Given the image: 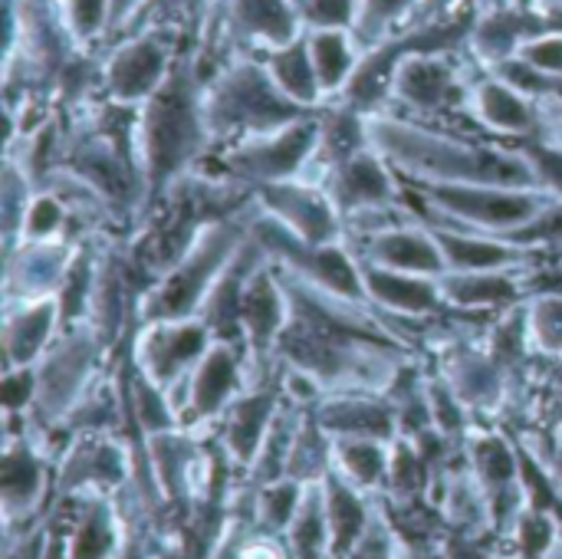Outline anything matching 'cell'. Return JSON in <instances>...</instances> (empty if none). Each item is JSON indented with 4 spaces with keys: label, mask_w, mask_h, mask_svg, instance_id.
<instances>
[{
    "label": "cell",
    "mask_w": 562,
    "mask_h": 559,
    "mask_svg": "<svg viewBox=\"0 0 562 559\" xmlns=\"http://www.w3.org/2000/svg\"><path fill=\"white\" fill-rule=\"evenodd\" d=\"M214 152V138L204 119V72L198 63V43H184L161 89L138 105L135 119V158L145 178L148 211L165 204L181 178L201 168Z\"/></svg>",
    "instance_id": "obj_1"
},
{
    "label": "cell",
    "mask_w": 562,
    "mask_h": 559,
    "mask_svg": "<svg viewBox=\"0 0 562 559\" xmlns=\"http://www.w3.org/2000/svg\"><path fill=\"white\" fill-rule=\"evenodd\" d=\"M369 145L412 185L537 188L527 158L514 145L474 142L389 109L369 112Z\"/></svg>",
    "instance_id": "obj_2"
},
{
    "label": "cell",
    "mask_w": 562,
    "mask_h": 559,
    "mask_svg": "<svg viewBox=\"0 0 562 559\" xmlns=\"http://www.w3.org/2000/svg\"><path fill=\"white\" fill-rule=\"evenodd\" d=\"M254 201L227 217L207 221L191 244L142 290L138 323L148 320H194L227 264L237 257L244 241L250 237Z\"/></svg>",
    "instance_id": "obj_3"
},
{
    "label": "cell",
    "mask_w": 562,
    "mask_h": 559,
    "mask_svg": "<svg viewBox=\"0 0 562 559\" xmlns=\"http://www.w3.org/2000/svg\"><path fill=\"white\" fill-rule=\"evenodd\" d=\"M313 109L296 105L267 72L257 53H234L204 79V119L214 148L293 125Z\"/></svg>",
    "instance_id": "obj_4"
},
{
    "label": "cell",
    "mask_w": 562,
    "mask_h": 559,
    "mask_svg": "<svg viewBox=\"0 0 562 559\" xmlns=\"http://www.w3.org/2000/svg\"><path fill=\"white\" fill-rule=\"evenodd\" d=\"M112 346L99 336L92 323L63 326L56 343L46 356L33 366L36 369V405H33V428L36 432H59L69 412L86 399V392L102 379V359Z\"/></svg>",
    "instance_id": "obj_5"
},
{
    "label": "cell",
    "mask_w": 562,
    "mask_h": 559,
    "mask_svg": "<svg viewBox=\"0 0 562 559\" xmlns=\"http://www.w3.org/2000/svg\"><path fill=\"white\" fill-rule=\"evenodd\" d=\"M422 198V217L484 231L507 237L524 227L550 194L540 188H514V185H415Z\"/></svg>",
    "instance_id": "obj_6"
},
{
    "label": "cell",
    "mask_w": 562,
    "mask_h": 559,
    "mask_svg": "<svg viewBox=\"0 0 562 559\" xmlns=\"http://www.w3.org/2000/svg\"><path fill=\"white\" fill-rule=\"evenodd\" d=\"M319 145V112L277 132L250 135L217 148V175L237 181L247 191L263 185L306 178Z\"/></svg>",
    "instance_id": "obj_7"
},
{
    "label": "cell",
    "mask_w": 562,
    "mask_h": 559,
    "mask_svg": "<svg viewBox=\"0 0 562 559\" xmlns=\"http://www.w3.org/2000/svg\"><path fill=\"white\" fill-rule=\"evenodd\" d=\"M188 36L171 26L135 30L115 36L102 53V99L119 105H145L168 79Z\"/></svg>",
    "instance_id": "obj_8"
},
{
    "label": "cell",
    "mask_w": 562,
    "mask_h": 559,
    "mask_svg": "<svg viewBox=\"0 0 562 559\" xmlns=\"http://www.w3.org/2000/svg\"><path fill=\"white\" fill-rule=\"evenodd\" d=\"M250 234L267 250V257L277 267H283L286 273H293L319 290L366 303L362 264L346 237L336 244H303L293 234H286L277 221H270L257 204H254V217H250Z\"/></svg>",
    "instance_id": "obj_9"
},
{
    "label": "cell",
    "mask_w": 562,
    "mask_h": 559,
    "mask_svg": "<svg viewBox=\"0 0 562 559\" xmlns=\"http://www.w3.org/2000/svg\"><path fill=\"white\" fill-rule=\"evenodd\" d=\"M319 185L336 201V208L346 221V234L385 224L408 211L402 175L372 145L349 155L346 161L333 165Z\"/></svg>",
    "instance_id": "obj_10"
},
{
    "label": "cell",
    "mask_w": 562,
    "mask_h": 559,
    "mask_svg": "<svg viewBox=\"0 0 562 559\" xmlns=\"http://www.w3.org/2000/svg\"><path fill=\"white\" fill-rule=\"evenodd\" d=\"M250 382H254V369L244 343L214 339L201 356V362L188 372V379L175 385L168 395L178 409L181 428L201 435L207 425H217L224 418V412Z\"/></svg>",
    "instance_id": "obj_11"
},
{
    "label": "cell",
    "mask_w": 562,
    "mask_h": 559,
    "mask_svg": "<svg viewBox=\"0 0 562 559\" xmlns=\"http://www.w3.org/2000/svg\"><path fill=\"white\" fill-rule=\"evenodd\" d=\"M135 484V451L115 438V432L72 435L56 458L53 494H125Z\"/></svg>",
    "instance_id": "obj_12"
},
{
    "label": "cell",
    "mask_w": 562,
    "mask_h": 559,
    "mask_svg": "<svg viewBox=\"0 0 562 559\" xmlns=\"http://www.w3.org/2000/svg\"><path fill=\"white\" fill-rule=\"evenodd\" d=\"M214 343V333L194 316V320H148L135 323L128 339V356L155 385L175 389L188 379V372L201 362L207 346Z\"/></svg>",
    "instance_id": "obj_13"
},
{
    "label": "cell",
    "mask_w": 562,
    "mask_h": 559,
    "mask_svg": "<svg viewBox=\"0 0 562 559\" xmlns=\"http://www.w3.org/2000/svg\"><path fill=\"white\" fill-rule=\"evenodd\" d=\"M346 241L356 250V257L366 264H379V267L405 270V273H422V277H441L448 270L431 221L415 214V211L392 217L385 224L346 234Z\"/></svg>",
    "instance_id": "obj_14"
},
{
    "label": "cell",
    "mask_w": 562,
    "mask_h": 559,
    "mask_svg": "<svg viewBox=\"0 0 562 559\" xmlns=\"http://www.w3.org/2000/svg\"><path fill=\"white\" fill-rule=\"evenodd\" d=\"M53 484H56V471L49 465V448L33 432V422L23 435L3 438L0 504H3L7 540H13L16 527L26 530L33 524Z\"/></svg>",
    "instance_id": "obj_15"
},
{
    "label": "cell",
    "mask_w": 562,
    "mask_h": 559,
    "mask_svg": "<svg viewBox=\"0 0 562 559\" xmlns=\"http://www.w3.org/2000/svg\"><path fill=\"white\" fill-rule=\"evenodd\" d=\"M471 76L458 63V53H412L392 76L389 102L415 115L464 112Z\"/></svg>",
    "instance_id": "obj_16"
},
{
    "label": "cell",
    "mask_w": 562,
    "mask_h": 559,
    "mask_svg": "<svg viewBox=\"0 0 562 559\" xmlns=\"http://www.w3.org/2000/svg\"><path fill=\"white\" fill-rule=\"evenodd\" d=\"M464 465L487 494L494 530L510 534L517 514L527 507V488H524V461L520 448H514L504 435L497 432H481L471 428V435L461 445Z\"/></svg>",
    "instance_id": "obj_17"
},
{
    "label": "cell",
    "mask_w": 562,
    "mask_h": 559,
    "mask_svg": "<svg viewBox=\"0 0 562 559\" xmlns=\"http://www.w3.org/2000/svg\"><path fill=\"white\" fill-rule=\"evenodd\" d=\"M254 204L303 244H336L346 237V221L319 181L293 178L254 191Z\"/></svg>",
    "instance_id": "obj_18"
},
{
    "label": "cell",
    "mask_w": 562,
    "mask_h": 559,
    "mask_svg": "<svg viewBox=\"0 0 562 559\" xmlns=\"http://www.w3.org/2000/svg\"><path fill=\"white\" fill-rule=\"evenodd\" d=\"M290 313H293V303H290V290H286L280 267L273 260L260 264L240 300V339L250 356L254 376H267L277 369L273 356L290 323Z\"/></svg>",
    "instance_id": "obj_19"
},
{
    "label": "cell",
    "mask_w": 562,
    "mask_h": 559,
    "mask_svg": "<svg viewBox=\"0 0 562 559\" xmlns=\"http://www.w3.org/2000/svg\"><path fill=\"white\" fill-rule=\"evenodd\" d=\"M283 405H286V395H283L280 369H273L267 376H254V382L234 399V405L217 422L221 451L227 455V461L234 468L247 471L254 465V458L260 455V445L270 435Z\"/></svg>",
    "instance_id": "obj_20"
},
{
    "label": "cell",
    "mask_w": 562,
    "mask_h": 559,
    "mask_svg": "<svg viewBox=\"0 0 562 559\" xmlns=\"http://www.w3.org/2000/svg\"><path fill=\"white\" fill-rule=\"evenodd\" d=\"M86 237L20 241L3 250V303L56 297Z\"/></svg>",
    "instance_id": "obj_21"
},
{
    "label": "cell",
    "mask_w": 562,
    "mask_h": 559,
    "mask_svg": "<svg viewBox=\"0 0 562 559\" xmlns=\"http://www.w3.org/2000/svg\"><path fill=\"white\" fill-rule=\"evenodd\" d=\"M362 264V287H366V303L375 310L382 323H428L445 313H451L441 277H422V273H405V270H389L379 264Z\"/></svg>",
    "instance_id": "obj_22"
},
{
    "label": "cell",
    "mask_w": 562,
    "mask_h": 559,
    "mask_svg": "<svg viewBox=\"0 0 562 559\" xmlns=\"http://www.w3.org/2000/svg\"><path fill=\"white\" fill-rule=\"evenodd\" d=\"M438 376L451 385V392L468 405L471 415L501 409L510 392V379H514L491 356L484 339H471V336H458L445 346Z\"/></svg>",
    "instance_id": "obj_23"
},
{
    "label": "cell",
    "mask_w": 562,
    "mask_h": 559,
    "mask_svg": "<svg viewBox=\"0 0 562 559\" xmlns=\"http://www.w3.org/2000/svg\"><path fill=\"white\" fill-rule=\"evenodd\" d=\"M464 115H471L484 132L507 142H524L540 135V102L527 99L524 92H517L501 76L481 66L477 76H471Z\"/></svg>",
    "instance_id": "obj_24"
},
{
    "label": "cell",
    "mask_w": 562,
    "mask_h": 559,
    "mask_svg": "<svg viewBox=\"0 0 562 559\" xmlns=\"http://www.w3.org/2000/svg\"><path fill=\"white\" fill-rule=\"evenodd\" d=\"M145 458L161 504L191 501L211 481V461L198 448V432L175 428L145 438Z\"/></svg>",
    "instance_id": "obj_25"
},
{
    "label": "cell",
    "mask_w": 562,
    "mask_h": 559,
    "mask_svg": "<svg viewBox=\"0 0 562 559\" xmlns=\"http://www.w3.org/2000/svg\"><path fill=\"white\" fill-rule=\"evenodd\" d=\"M63 326L66 323H63V310L56 297L3 303V326H0L3 369L36 366L46 356V349L56 343Z\"/></svg>",
    "instance_id": "obj_26"
},
{
    "label": "cell",
    "mask_w": 562,
    "mask_h": 559,
    "mask_svg": "<svg viewBox=\"0 0 562 559\" xmlns=\"http://www.w3.org/2000/svg\"><path fill=\"white\" fill-rule=\"evenodd\" d=\"M313 415L333 438L395 441L402 432L398 409L382 392H333L313 405Z\"/></svg>",
    "instance_id": "obj_27"
},
{
    "label": "cell",
    "mask_w": 562,
    "mask_h": 559,
    "mask_svg": "<svg viewBox=\"0 0 562 559\" xmlns=\"http://www.w3.org/2000/svg\"><path fill=\"white\" fill-rule=\"evenodd\" d=\"M441 254H445V267L458 270V273H474V270H527L533 267L543 254H533L507 237L497 234H484V231H468V227H451V224H438L431 221ZM445 270V273H448Z\"/></svg>",
    "instance_id": "obj_28"
},
{
    "label": "cell",
    "mask_w": 562,
    "mask_h": 559,
    "mask_svg": "<svg viewBox=\"0 0 562 559\" xmlns=\"http://www.w3.org/2000/svg\"><path fill=\"white\" fill-rule=\"evenodd\" d=\"M530 270V267H527ZM527 270H474L441 273L445 300L454 313L464 316H497L527 303Z\"/></svg>",
    "instance_id": "obj_29"
},
{
    "label": "cell",
    "mask_w": 562,
    "mask_h": 559,
    "mask_svg": "<svg viewBox=\"0 0 562 559\" xmlns=\"http://www.w3.org/2000/svg\"><path fill=\"white\" fill-rule=\"evenodd\" d=\"M128 517L112 494H79L66 540V559H112L122 550Z\"/></svg>",
    "instance_id": "obj_30"
},
{
    "label": "cell",
    "mask_w": 562,
    "mask_h": 559,
    "mask_svg": "<svg viewBox=\"0 0 562 559\" xmlns=\"http://www.w3.org/2000/svg\"><path fill=\"white\" fill-rule=\"evenodd\" d=\"M267 250L257 244V237L250 234L244 241V247L237 250V257L227 264V270L221 273V280L214 283V290L207 293L204 306H201V323L214 333V339H231V343H244L240 339V300L244 290L254 277V270L260 264H267Z\"/></svg>",
    "instance_id": "obj_31"
},
{
    "label": "cell",
    "mask_w": 562,
    "mask_h": 559,
    "mask_svg": "<svg viewBox=\"0 0 562 559\" xmlns=\"http://www.w3.org/2000/svg\"><path fill=\"white\" fill-rule=\"evenodd\" d=\"M323 497H326V517H329V530H333L336 559L349 557L356 550V544L366 537L379 504L372 494L359 491L336 471H329L323 478Z\"/></svg>",
    "instance_id": "obj_32"
},
{
    "label": "cell",
    "mask_w": 562,
    "mask_h": 559,
    "mask_svg": "<svg viewBox=\"0 0 562 559\" xmlns=\"http://www.w3.org/2000/svg\"><path fill=\"white\" fill-rule=\"evenodd\" d=\"M310 56L323 86L326 102H336L346 86L352 82L366 46L359 43L356 30H306Z\"/></svg>",
    "instance_id": "obj_33"
},
{
    "label": "cell",
    "mask_w": 562,
    "mask_h": 559,
    "mask_svg": "<svg viewBox=\"0 0 562 559\" xmlns=\"http://www.w3.org/2000/svg\"><path fill=\"white\" fill-rule=\"evenodd\" d=\"M267 66V72L273 76V82L303 109H313L319 112L326 105V96H323V86H319V76H316V66H313V56H310V43H306V33L283 43V46H273V49H263L257 53Z\"/></svg>",
    "instance_id": "obj_34"
},
{
    "label": "cell",
    "mask_w": 562,
    "mask_h": 559,
    "mask_svg": "<svg viewBox=\"0 0 562 559\" xmlns=\"http://www.w3.org/2000/svg\"><path fill=\"white\" fill-rule=\"evenodd\" d=\"M392 441L375 438H333V471L366 494H379L389 484Z\"/></svg>",
    "instance_id": "obj_35"
},
{
    "label": "cell",
    "mask_w": 562,
    "mask_h": 559,
    "mask_svg": "<svg viewBox=\"0 0 562 559\" xmlns=\"http://www.w3.org/2000/svg\"><path fill=\"white\" fill-rule=\"evenodd\" d=\"M441 511H445L451 530H461V534H471V537H481V534L494 530L487 494L481 491V484L474 481L468 465L448 468L445 484H441Z\"/></svg>",
    "instance_id": "obj_36"
},
{
    "label": "cell",
    "mask_w": 562,
    "mask_h": 559,
    "mask_svg": "<svg viewBox=\"0 0 562 559\" xmlns=\"http://www.w3.org/2000/svg\"><path fill=\"white\" fill-rule=\"evenodd\" d=\"M283 544L290 550V559H336L333 530H329V517H326L323 481L306 488L303 504H300L293 524L283 534Z\"/></svg>",
    "instance_id": "obj_37"
},
{
    "label": "cell",
    "mask_w": 562,
    "mask_h": 559,
    "mask_svg": "<svg viewBox=\"0 0 562 559\" xmlns=\"http://www.w3.org/2000/svg\"><path fill=\"white\" fill-rule=\"evenodd\" d=\"M329 471H333V435L316 422L313 409H303L286 461V478L300 484H319Z\"/></svg>",
    "instance_id": "obj_38"
},
{
    "label": "cell",
    "mask_w": 562,
    "mask_h": 559,
    "mask_svg": "<svg viewBox=\"0 0 562 559\" xmlns=\"http://www.w3.org/2000/svg\"><path fill=\"white\" fill-rule=\"evenodd\" d=\"M247 488H250V484H247ZM306 488H310V484H300V481H293V478H280V481L250 488V517H254V527L263 530V534L283 537L286 527L293 524L300 504H303Z\"/></svg>",
    "instance_id": "obj_39"
},
{
    "label": "cell",
    "mask_w": 562,
    "mask_h": 559,
    "mask_svg": "<svg viewBox=\"0 0 562 559\" xmlns=\"http://www.w3.org/2000/svg\"><path fill=\"white\" fill-rule=\"evenodd\" d=\"M481 339H484V346L491 349V356H494L510 376H517V372L530 362V356H537V353H533V343H530V329H527V303L497 313V316L487 323V329H484Z\"/></svg>",
    "instance_id": "obj_40"
},
{
    "label": "cell",
    "mask_w": 562,
    "mask_h": 559,
    "mask_svg": "<svg viewBox=\"0 0 562 559\" xmlns=\"http://www.w3.org/2000/svg\"><path fill=\"white\" fill-rule=\"evenodd\" d=\"M40 191V185L33 181V175L16 161V158H3V175H0V231H3V250H10L20 241V227L26 217V208L33 201V194Z\"/></svg>",
    "instance_id": "obj_41"
},
{
    "label": "cell",
    "mask_w": 562,
    "mask_h": 559,
    "mask_svg": "<svg viewBox=\"0 0 562 559\" xmlns=\"http://www.w3.org/2000/svg\"><path fill=\"white\" fill-rule=\"evenodd\" d=\"M425 0H362L356 36L362 46H372L405 26H412L422 13Z\"/></svg>",
    "instance_id": "obj_42"
},
{
    "label": "cell",
    "mask_w": 562,
    "mask_h": 559,
    "mask_svg": "<svg viewBox=\"0 0 562 559\" xmlns=\"http://www.w3.org/2000/svg\"><path fill=\"white\" fill-rule=\"evenodd\" d=\"M527 329L537 356L553 362L562 359V290L527 297Z\"/></svg>",
    "instance_id": "obj_43"
},
{
    "label": "cell",
    "mask_w": 562,
    "mask_h": 559,
    "mask_svg": "<svg viewBox=\"0 0 562 559\" xmlns=\"http://www.w3.org/2000/svg\"><path fill=\"white\" fill-rule=\"evenodd\" d=\"M72 214L63 204V198H56L53 191L40 188L26 208L23 227H20V241H59V237H89V234H72L69 231ZM16 241V244H20Z\"/></svg>",
    "instance_id": "obj_44"
},
{
    "label": "cell",
    "mask_w": 562,
    "mask_h": 559,
    "mask_svg": "<svg viewBox=\"0 0 562 559\" xmlns=\"http://www.w3.org/2000/svg\"><path fill=\"white\" fill-rule=\"evenodd\" d=\"M425 399H428V415H431V425L451 438L454 445H464V438L471 435V412L468 405L451 392V385L441 379V376H428L425 379Z\"/></svg>",
    "instance_id": "obj_45"
},
{
    "label": "cell",
    "mask_w": 562,
    "mask_h": 559,
    "mask_svg": "<svg viewBox=\"0 0 562 559\" xmlns=\"http://www.w3.org/2000/svg\"><path fill=\"white\" fill-rule=\"evenodd\" d=\"M428 481H435V471L428 468V461L422 458L418 445L405 435H398L392 441V468H389V484L385 491L392 497H418Z\"/></svg>",
    "instance_id": "obj_46"
},
{
    "label": "cell",
    "mask_w": 562,
    "mask_h": 559,
    "mask_svg": "<svg viewBox=\"0 0 562 559\" xmlns=\"http://www.w3.org/2000/svg\"><path fill=\"white\" fill-rule=\"evenodd\" d=\"M507 241L543 257H562V198H547V204L524 227L507 234Z\"/></svg>",
    "instance_id": "obj_47"
},
{
    "label": "cell",
    "mask_w": 562,
    "mask_h": 559,
    "mask_svg": "<svg viewBox=\"0 0 562 559\" xmlns=\"http://www.w3.org/2000/svg\"><path fill=\"white\" fill-rule=\"evenodd\" d=\"M484 69V66H481ZM494 76H501L507 86H514L517 92H524L533 102H547V99H560L562 96V76L543 72L540 66L527 63L524 56H507L494 66H487Z\"/></svg>",
    "instance_id": "obj_48"
},
{
    "label": "cell",
    "mask_w": 562,
    "mask_h": 559,
    "mask_svg": "<svg viewBox=\"0 0 562 559\" xmlns=\"http://www.w3.org/2000/svg\"><path fill=\"white\" fill-rule=\"evenodd\" d=\"M510 145L527 158L537 188L550 198H562V145H553L540 135L524 138V142H510Z\"/></svg>",
    "instance_id": "obj_49"
},
{
    "label": "cell",
    "mask_w": 562,
    "mask_h": 559,
    "mask_svg": "<svg viewBox=\"0 0 562 559\" xmlns=\"http://www.w3.org/2000/svg\"><path fill=\"white\" fill-rule=\"evenodd\" d=\"M306 30H356L362 0H296Z\"/></svg>",
    "instance_id": "obj_50"
},
{
    "label": "cell",
    "mask_w": 562,
    "mask_h": 559,
    "mask_svg": "<svg viewBox=\"0 0 562 559\" xmlns=\"http://www.w3.org/2000/svg\"><path fill=\"white\" fill-rule=\"evenodd\" d=\"M36 369H3V415H33Z\"/></svg>",
    "instance_id": "obj_51"
},
{
    "label": "cell",
    "mask_w": 562,
    "mask_h": 559,
    "mask_svg": "<svg viewBox=\"0 0 562 559\" xmlns=\"http://www.w3.org/2000/svg\"><path fill=\"white\" fill-rule=\"evenodd\" d=\"M517 56H524L527 63L540 66L543 72L562 76V30H557V33H543V36L524 43V49H520Z\"/></svg>",
    "instance_id": "obj_52"
},
{
    "label": "cell",
    "mask_w": 562,
    "mask_h": 559,
    "mask_svg": "<svg viewBox=\"0 0 562 559\" xmlns=\"http://www.w3.org/2000/svg\"><path fill=\"white\" fill-rule=\"evenodd\" d=\"M128 527H125V540H122V550L112 559H158V550H155V537L148 534L145 527V514L138 507V514H128Z\"/></svg>",
    "instance_id": "obj_53"
},
{
    "label": "cell",
    "mask_w": 562,
    "mask_h": 559,
    "mask_svg": "<svg viewBox=\"0 0 562 559\" xmlns=\"http://www.w3.org/2000/svg\"><path fill=\"white\" fill-rule=\"evenodd\" d=\"M435 559H497L484 544L481 537H471V534H461V530H448L441 537V547H438V557Z\"/></svg>",
    "instance_id": "obj_54"
},
{
    "label": "cell",
    "mask_w": 562,
    "mask_h": 559,
    "mask_svg": "<svg viewBox=\"0 0 562 559\" xmlns=\"http://www.w3.org/2000/svg\"><path fill=\"white\" fill-rule=\"evenodd\" d=\"M540 138L562 145V96L540 102Z\"/></svg>",
    "instance_id": "obj_55"
},
{
    "label": "cell",
    "mask_w": 562,
    "mask_h": 559,
    "mask_svg": "<svg viewBox=\"0 0 562 559\" xmlns=\"http://www.w3.org/2000/svg\"><path fill=\"white\" fill-rule=\"evenodd\" d=\"M142 3L145 0H112V40L128 26V20L142 10ZM109 40V43H112Z\"/></svg>",
    "instance_id": "obj_56"
},
{
    "label": "cell",
    "mask_w": 562,
    "mask_h": 559,
    "mask_svg": "<svg viewBox=\"0 0 562 559\" xmlns=\"http://www.w3.org/2000/svg\"><path fill=\"white\" fill-rule=\"evenodd\" d=\"M543 465H547L550 478L557 481V488H560L562 494V425L557 428V435H553V451H550V458Z\"/></svg>",
    "instance_id": "obj_57"
},
{
    "label": "cell",
    "mask_w": 562,
    "mask_h": 559,
    "mask_svg": "<svg viewBox=\"0 0 562 559\" xmlns=\"http://www.w3.org/2000/svg\"><path fill=\"white\" fill-rule=\"evenodd\" d=\"M537 3H543V7H562V0H537Z\"/></svg>",
    "instance_id": "obj_58"
},
{
    "label": "cell",
    "mask_w": 562,
    "mask_h": 559,
    "mask_svg": "<svg viewBox=\"0 0 562 559\" xmlns=\"http://www.w3.org/2000/svg\"><path fill=\"white\" fill-rule=\"evenodd\" d=\"M514 559H520V557H514Z\"/></svg>",
    "instance_id": "obj_59"
},
{
    "label": "cell",
    "mask_w": 562,
    "mask_h": 559,
    "mask_svg": "<svg viewBox=\"0 0 562 559\" xmlns=\"http://www.w3.org/2000/svg\"><path fill=\"white\" fill-rule=\"evenodd\" d=\"M412 559H415V557H412Z\"/></svg>",
    "instance_id": "obj_60"
}]
</instances>
